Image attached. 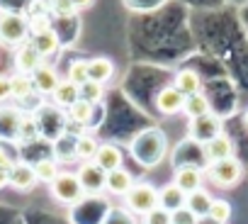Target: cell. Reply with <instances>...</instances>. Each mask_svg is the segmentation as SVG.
Wrapping results in <instances>:
<instances>
[{
	"label": "cell",
	"instance_id": "6da1fadb",
	"mask_svg": "<svg viewBox=\"0 0 248 224\" xmlns=\"http://www.w3.org/2000/svg\"><path fill=\"white\" fill-rule=\"evenodd\" d=\"M166 134L161 129H144L134 137L132 142V154L134 159L146 166V168H154L158 166L163 159H166Z\"/></svg>",
	"mask_w": 248,
	"mask_h": 224
},
{
	"label": "cell",
	"instance_id": "7a4b0ae2",
	"mask_svg": "<svg viewBox=\"0 0 248 224\" xmlns=\"http://www.w3.org/2000/svg\"><path fill=\"white\" fill-rule=\"evenodd\" d=\"M30 42V22L25 13L17 10H0V44L22 47Z\"/></svg>",
	"mask_w": 248,
	"mask_h": 224
},
{
	"label": "cell",
	"instance_id": "3957f363",
	"mask_svg": "<svg viewBox=\"0 0 248 224\" xmlns=\"http://www.w3.org/2000/svg\"><path fill=\"white\" fill-rule=\"evenodd\" d=\"M124 205L132 214H149L156 207H161V190L151 183H134V188L124 195Z\"/></svg>",
	"mask_w": 248,
	"mask_h": 224
},
{
	"label": "cell",
	"instance_id": "277c9868",
	"mask_svg": "<svg viewBox=\"0 0 248 224\" xmlns=\"http://www.w3.org/2000/svg\"><path fill=\"white\" fill-rule=\"evenodd\" d=\"M204 176L209 178V183L219 190H231L236 188L241 180H243V163L233 156V159H226V161H219L214 166H209L204 171Z\"/></svg>",
	"mask_w": 248,
	"mask_h": 224
},
{
	"label": "cell",
	"instance_id": "5b68a950",
	"mask_svg": "<svg viewBox=\"0 0 248 224\" xmlns=\"http://www.w3.org/2000/svg\"><path fill=\"white\" fill-rule=\"evenodd\" d=\"M49 192L61 205H78L85 197V188H83L78 173H68V171L59 173V178L49 185Z\"/></svg>",
	"mask_w": 248,
	"mask_h": 224
},
{
	"label": "cell",
	"instance_id": "8992f818",
	"mask_svg": "<svg viewBox=\"0 0 248 224\" xmlns=\"http://www.w3.org/2000/svg\"><path fill=\"white\" fill-rule=\"evenodd\" d=\"M200 151H202L204 166L209 168V166H214V163H219V161L233 159V156H236V144H233V139H231L229 134L221 132V134H217L214 139L204 142V144L200 146Z\"/></svg>",
	"mask_w": 248,
	"mask_h": 224
},
{
	"label": "cell",
	"instance_id": "52a82bcc",
	"mask_svg": "<svg viewBox=\"0 0 248 224\" xmlns=\"http://www.w3.org/2000/svg\"><path fill=\"white\" fill-rule=\"evenodd\" d=\"M13 64H15V73L34 76V73L44 66V56L32 47V42H27V44H22V47H17V49H15Z\"/></svg>",
	"mask_w": 248,
	"mask_h": 224
},
{
	"label": "cell",
	"instance_id": "ba28073f",
	"mask_svg": "<svg viewBox=\"0 0 248 224\" xmlns=\"http://www.w3.org/2000/svg\"><path fill=\"white\" fill-rule=\"evenodd\" d=\"M154 105H156V110L161 112V115L170 117V115H178V112H183V107H185V95H183L175 85L168 83V85H163V88L156 93Z\"/></svg>",
	"mask_w": 248,
	"mask_h": 224
},
{
	"label": "cell",
	"instance_id": "9c48e42d",
	"mask_svg": "<svg viewBox=\"0 0 248 224\" xmlns=\"http://www.w3.org/2000/svg\"><path fill=\"white\" fill-rule=\"evenodd\" d=\"M204 183V171L200 166H192V163H185V166H178L175 168V176H173V185L178 190L185 192V197L195 190H200Z\"/></svg>",
	"mask_w": 248,
	"mask_h": 224
},
{
	"label": "cell",
	"instance_id": "30bf717a",
	"mask_svg": "<svg viewBox=\"0 0 248 224\" xmlns=\"http://www.w3.org/2000/svg\"><path fill=\"white\" fill-rule=\"evenodd\" d=\"M93 163H95L102 173H112V171H117V168H124V151H122L117 144L105 142V144H100V149H97Z\"/></svg>",
	"mask_w": 248,
	"mask_h": 224
},
{
	"label": "cell",
	"instance_id": "8fae6325",
	"mask_svg": "<svg viewBox=\"0 0 248 224\" xmlns=\"http://www.w3.org/2000/svg\"><path fill=\"white\" fill-rule=\"evenodd\" d=\"M37 176H34V166L27 161H15V166L8 173V185L20 190V192H30L37 185Z\"/></svg>",
	"mask_w": 248,
	"mask_h": 224
},
{
	"label": "cell",
	"instance_id": "7c38bea8",
	"mask_svg": "<svg viewBox=\"0 0 248 224\" xmlns=\"http://www.w3.org/2000/svg\"><path fill=\"white\" fill-rule=\"evenodd\" d=\"M22 117H25V112H22V110L10 107V105H0V139L15 142V139H17V129H20Z\"/></svg>",
	"mask_w": 248,
	"mask_h": 224
},
{
	"label": "cell",
	"instance_id": "4fadbf2b",
	"mask_svg": "<svg viewBox=\"0 0 248 224\" xmlns=\"http://www.w3.org/2000/svg\"><path fill=\"white\" fill-rule=\"evenodd\" d=\"M134 176L127 171V168H117V171H112V173H105V188L102 190H107L109 195H119V197H124L132 188H134Z\"/></svg>",
	"mask_w": 248,
	"mask_h": 224
},
{
	"label": "cell",
	"instance_id": "5bb4252c",
	"mask_svg": "<svg viewBox=\"0 0 248 224\" xmlns=\"http://www.w3.org/2000/svg\"><path fill=\"white\" fill-rule=\"evenodd\" d=\"M30 42H32V47L44 56V61H46L49 56H54V54H59V51H61V37H59V32H56L54 27H49V30H42V32L32 34V37H30Z\"/></svg>",
	"mask_w": 248,
	"mask_h": 224
},
{
	"label": "cell",
	"instance_id": "9a60e30c",
	"mask_svg": "<svg viewBox=\"0 0 248 224\" xmlns=\"http://www.w3.org/2000/svg\"><path fill=\"white\" fill-rule=\"evenodd\" d=\"M190 134L195 142H200V146L209 139H214L217 134H221V122L217 115H207V117H200L195 122H190Z\"/></svg>",
	"mask_w": 248,
	"mask_h": 224
},
{
	"label": "cell",
	"instance_id": "2e32d148",
	"mask_svg": "<svg viewBox=\"0 0 248 224\" xmlns=\"http://www.w3.org/2000/svg\"><path fill=\"white\" fill-rule=\"evenodd\" d=\"M63 78L56 73V68L54 66H49V64H44L34 76H32V83H34V90L39 93V95H51L56 88H59V83H61Z\"/></svg>",
	"mask_w": 248,
	"mask_h": 224
},
{
	"label": "cell",
	"instance_id": "e0dca14e",
	"mask_svg": "<svg viewBox=\"0 0 248 224\" xmlns=\"http://www.w3.org/2000/svg\"><path fill=\"white\" fill-rule=\"evenodd\" d=\"M88 76H90L93 83L105 85V83L114 76V64H112V59H107V56L88 59Z\"/></svg>",
	"mask_w": 248,
	"mask_h": 224
},
{
	"label": "cell",
	"instance_id": "ac0fdd59",
	"mask_svg": "<svg viewBox=\"0 0 248 224\" xmlns=\"http://www.w3.org/2000/svg\"><path fill=\"white\" fill-rule=\"evenodd\" d=\"M173 85L185 95V97H190V95H197V93H202V76L197 73V71H190V68H183V71H178L175 73V80H173Z\"/></svg>",
	"mask_w": 248,
	"mask_h": 224
},
{
	"label": "cell",
	"instance_id": "d6986e66",
	"mask_svg": "<svg viewBox=\"0 0 248 224\" xmlns=\"http://www.w3.org/2000/svg\"><path fill=\"white\" fill-rule=\"evenodd\" d=\"M183 115H185L190 122H195V120H200V117H207V115H212V107H209V100H207V95L197 93V95H190V97H185Z\"/></svg>",
	"mask_w": 248,
	"mask_h": 224
},
{
	"label": "cell",
	"instance_id": "ffe728a7",
	"mask_svg": "<svg viewBox=\"0 0 248 224\" xmlns=\"http://www.w3.org/2000/svg\"><path fill=\"white\" fill-rule=\"evenodd\" d=\"M39 134H42V125H39V120H37L34 115H27V112H25V117H22V122H20V129H17V139H15V144H20V146L34 144V142L39 139Z\"/></svg>",
	"mask_w": 248,
	"mask_h": 224
},
{
	"label": "cell",
	"instance_id": "44dd1931",
	"mask_svg": "<svg viewBox=\"0 0 248 224\" xmlns=\"http://www.w3.org/2000/svg\"><path fill=\"white\" fill-rule=\"evenodd\" d=\"M212 202H214V197H212L209 190H204V188H200V190H195V192H190V195L185 197V207H187L195 217H200V219L207 217Z\"/></svg>",
	"mask_w": 248,
	"mask_h": 224
},
{
	"label": "cell",
	"instance_id": "7402d4cb",
	"mask_svg": "<svg viewBox=\"0 0 248 224\" xmlns=\"http://www.w3.org/2000/svg\"><path fill=\"white\" fill-rule=\"evenodd\" d=\"M51 100H54V105H59V107H66V110H68L73 102H78V100H80V88L63 78V80L59 83V88L51 93Z\"/></svg>",
	"mask_w": 248,
	"mask_h": 224
},
{
	"label": "cell",
	"instance_id": "603a6c76",
	"mask_svg": "<svg viewBox=\"0 0 248 224\" xmlns=\"http://www.w3.org/2000/svg\"><path fill=\"white\" fill-rule=\"evenodd\" d=\"M78 178H80V183H83L85 192H88V190H102V188H105V173H102L93 161H88V163H83V166H80Z\"/></svg>",
	"mask_w": 248,
	"mask_h": 224
},
{
	"label": "cell",
	"instance_id": "cb8c5ba5",
	"mask_svg": "<svg viewBox=\"0 0 248 224\" xmlns=\"http://www.w3.org/2000/svg\"><path fill=\"white\" fill-rule=\"evenodd\" d=\"M10 88H13V100H17V102H27L37 93L34 83H32V76H22V73L10 76Z\"/></svg>",
	"mask_w": 248,
	"mask_h": 224
},
{
	"label": "cell",
	"instance_id": "d4e9b609",
	"mask_svg": "<svg viewBox=\"0 0 248 224\" xmlns=\"http://www.w3.org/2000/svg\"><path fill=\"white\" fill-rule=\"evenodd\" d=\"M32 166H34V176H37V180H39V183H46V185H51V183L59 178V173H61L59 161H56L54 156H44V159L34 161Z\"/></svg>",
	"mask_w": 248,
	"mask_h": 224
},
{
	"label": "cell",
	"instance_id": "484cf974",
	"mask_svg": "<svg viewBox=\"0 0 248 224\" xmlns=\"http://www.w3.org/2000/svg\"><path fill=\"white\" fill-rule=\"evenodd\" d=\"M93 115H95V105L88 102V100H83V97L68 107V120H71L73 125H80V127L90 125V122H93Z\"/></svg>",
	"mask_w": 248,
	"mask_h": 224
},
{
	"label": "cell",
	"instance_id": "4316f807",
	"mask_svg": "<svg viewBox=\"0 0 248 224\" xmlns=\"http://www.w3.org/2000/svg\"><path fill=\"white\" fill-rule=\"evenodd\" d=\"M161 207L168 212H175L180 207H185V192L178 190L173 183H168L166 188H161Z\"/></svg>",
	"mask_w": 248,
	"mask_h": 224
},
{
	"label": "cell",
	"instance_id": "83f0119b",
	"mask_svg": "<svg viewBox=\"0 0 248 224\" xmlns=\"http://www.w3.org/2000/svg\"><path fill=\"white\" fill-rule=\"evenodd\" d=\"M97 149H100V142H97L95 137H90V134H80V137H76V159H80V161L88 163V161L95 159Z\"/></svg>",
	"mask_w": 248,
	"mask_h": 224
},
{
	"label": "cell",
	"instance_id": "f1b7e54d",
	"mask_svg": "<svg viewBox=\"0 0 248 224\" xmlns=\"http://www.w3.org/2000/svg\"><path fill=\"white\" fill-rule=\"evenodd\" d=\"M66 80H71L73 85H85L88 80H90V76H88V61L85 59H73L71 64H68V71H66Z\"/></svg>",
	"mask_w": 248,
	"mask_h": 224
},
{
	"label": "cell",
	"instance_id": "f546056e",
	"mask_svg": "<svg viewBox=\"0 0 248 224\" xmlns=\"http://www.w3.org/2000/svg\"><path fill=\"white\" fill-rule=\"evenodd\" d=\"M207 219L214 222V224H226L231 219V202L224 200V197H214V202L207 212Z\"/></svg>",
	"mask_w": 248,
	"mask_h": 224
},
{
	"label": "cell",
	"instance_id": "4dcf8cb0",
	"mask_svg": "<svg viewBox=\"0 0 248 224\" xmlns=\"http://www.w3.org/2000/svg\"><path fill=\"white\" fill-rule=\"evenodd\" d=\"M49 10H51V15L59 17V20H71V17H76V15L80 13V10L76 8L73 0H49Z\"/></svg>",
	"mask_w": 248,
	"mask_h": 224
},
{
	"label": "cell",
	"instance_id": "1f68e13d",
	"mask_svg": "<svg viewBox=\"0 0 248 224\" xmlns=\"http://www.w3.org/2000/svg\"><path fill=\"white\" fill-rule=\"evenodd\" d=\"M122 5L132 13H154L166 5V0H122Z\"/></svg>",
	"mask_w": 248,
	"mask_h": 224
},
{
	"label": "cell",
	"instance_id": "d6a6232c",
	"mask_svg": "<svg viewBox=\"0 0 248 224\" xmlns=\"http://www.w3.org/2000/svg\"><path fill=\"white\" fill-rule=\"evenodd\" d=\"M80 97L88 100V102H93V105H97V102H102V97H105V85L88 80L85 85H80Z\"/></svg>",
	"mask_w": 248,
	"mask_h": 224
},
{
	"label": "cell",
	"instance_id": "836d02e7",
	"mask_svg": "<svg viewBox=\"0 0 248 224\" xmlns=\"http://www.w3.org/2000/svg\"><path fill=\"white\" fill-rule=\"evenodd\" d=\"M141 224H173V217H170V212H168V209L156 207L154 212L144 214V222H141Z\"/></svg>",
	"mask_w": 248,
	"mask_h": 224
},
{
	"label": "cell",
	"instance_id": "e575fe53",
	"mask_svg": "<svg viewBox=\"0 0 248 224\" xmlns=\"http://www.w3.org/2000/svg\"><path fill=\"white\" fill-rule=\"evenodd\" d=\"M170 217H173V224H200V217H195L187 207H180V209L170 212Z\"/></svg>",
	"mask_w": 248,
	"mask_h": 224
},
{
	"label": "cell",
	"instance_id": "d590c367",
	"mask_svg": "<svg viewBox=\"0 0 248 224\" xmlns=\"http://www.w3.org/2000/svg\"><path fill=\"white\" fill-rule=\"evenodd\" d=\"M8 100H13V88H10V76L0 73V105H5Z\"/></svg>",
	"mask_w": 248,
	"mask_h": 224
},
{
	"label": "cell",
	"instance_id": "8d00e7d4",
	"mask_svg": "<svg viewBox=\"0 0 248 224\" xmlns=\"http://www.w3.org/2000/svg\"><path fill=\"white\" fill-rule=\"evenodd\" d=\"M105 224H134V219H132V212L127 214V212H119V209H114Z\"/></svg>",
	"mask_w": 248,
	"mask_h": 224
},
{
	"label": "cell",
	"instance_id": "74e56055",
	"mask_svg": "<svg viewBox=\"0 0 248 224\" xmlns=\"http://www.w3.org/2000/svg\"><path fill=\"white\" fill-rule=\"evenodd\" d=\"M13 166H15V159H13L3 146H0V171H3V173H10Z\"/></svg>",
	"mask_w": 248,
	"mask_h": 224
},
{
	"label": "cell",
	"instance_id": "f35d334b",
	"mask_svg": "<svg viewBox=\"0 0 248 224\" xmlns=\"http://www.w3.org/2000/svg\"><path fill=\"white\" fill-rule=\"evenodd\" d=\"M73 3H76L78 10H85V8H90V5L95 3V0H73Z\"/></svg>",
	"mask_w": 248,
	"mask_h": 224
},
{
	"label": "cell",
	"instance_id": "ab89813d",
	"mask_svg": "<svg viewBox=\"0 0 248 224\" xmlns=\"http://www.w3.org/2000/svg\"><path fill=\"white\" fill-rule=\"evenodd\" d=\"M3 188H8V173L0 171V190H3Z\"/></svg>",
	"mask_w": 248,
	"mask_h": 224
},
{
	"label": "cell",
	"instance_id": "60d3db41",
	"mask_svg": "<svg viewBox=\"0 0 248 224\" xmlns=\"http://www.w3.org/2000/svg\"><path fill=\"white\" fill-rule=\"evenodd\" d=\"M241 122H243V127L248 129V110H246V112H243V115H241Z\"/></svg>",
	"mask_w": 248,
	"mask_h": 224
}]
</instances>
